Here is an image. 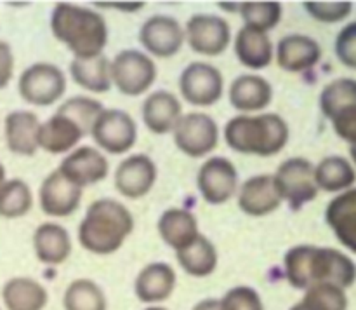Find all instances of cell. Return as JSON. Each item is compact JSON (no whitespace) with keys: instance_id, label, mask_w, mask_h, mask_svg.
<instances>
[{"instance_id":"6da1fadb","label":"cell","mask_w":356,"mask_h":310,"mask_svg":"<svg viewBox=\"0 0 356 310\" xmlns=\"http://www.w3.org/2000/svg\"><path fill=\"white\" fill-rule=\"evenodd\" d=\"M284 272L289 284L306 291L320 282H329L348 289L356 282V263L343 251L299 244L284 256Z\"/></svg>"},{"instance_id":"7a4b0ae2","label":"cell","mask_w":356,"mask_h":310,"mask_svg":"<svg viewBox=\"0 0 356 310\" xmlns=\"http://www.w3.org/2000/svg\"><path fill=\"white\" fill-rule=\"evenodd\" d=\"M51 31L75 59L101 56L108 45V24L94 9L70 2L56 3L51 14Z\"/></svg>"},{"instance_id":"3957f363","label":"cell","mask_w":356,"mask_h":310,"mask_svg":"<svg viewBox=\"0 0 356 310\" xmlns=\"http://www.w3.org/2000/svg\"><path fill=\"white\" fill-rule=\"evenodd\" d=\"M134 216L117 199H97L87 208L79 225V242L99 256L113 254L134 230Z\"/></svg>"},{"instance_id":"277c9868","label":"cell","mask_w":356,"mask_h":310,"mask_svg":"<svg viewBox=\"0 0 356 310\" xmlns=\"http://www.w3.org/2000/svg\"><path fill=\"white\" fill-rule=\"evenodd\" d=\"M289 138L291 129L278 114H240L225 125L226 145L243 155L273 157L287 146Z\"/></svg>"},{"instance_id":"5b68a950","label":"cell","mask_w":356,"mask_h":310,"mask_svg":"<svg viewBox=\"0 0 356 310\" xmlns=\"http://www.w3.org/2000/svg\"><path fill=\"white\" fill-rule=\"evenodd\" d=\"M66 75L58 65L33 63L28 66L17 80V93L24 103L31 107H52L66 93Z\"/></svg>"},{"instance_id":"8992f818","label":"cell","mask_w":356,"mask_h":310,"mask_svg":"<svg viewBox=\"0 0 356 310\" xmlns=\"http://www.w3.org/2000/svg\"><path fill=\"white\" fill-rule=\"evenodd\" d=\"M156 80V65L146 52L124 49L111 59V84L124 96H141Z\"/></svg>"},{"instance_id":"52a82bcc","label":"cell","mask_w":356,"mask_h":310,"mask_svg":"<svg viewBox=\"0 0 356 310\" xmlns=\"http://www.w3.org/2000/svg\"><path fill=\"white\" fill-rule=\"evenodd\" d=\"M273 178L282 201L287 202L294 211L302 209L318 195V187L315 183V166L305 157H291L284 160Z\"/></svg>"},{"instance_id":"ba28073f","label":"cell","mask_w":356,"mask_h":310,"mask_svg":"<svg viewBox=\"0 0 356 310\" xmlns=\"http://www.w3.org/2000/svg\"><path fill=\"white\" fill-rule=\"evenodd\" d=\"M97 150L110 155L127 153L138 141V124L131 114L118 108H104L90 129Z\"/></svg>"},{"instance_id":"9c48e42d","label":"cell","mask_w":356,"mask_h":310,"mask_svg":"<svg viewBox=\"0 0 356 310\" xmlns=\"http://www.w3.org/2000/svg\"><path fill=\"white\" fill-rule=\"evenodd\" d=\"M174 145L191 159H202L219 145V125L204 111L183 114L172 131Z\"/></svg>"},{"instance_id":"30bf717a","label":"cell","mask_w":356,"mask_h":310,"mask_svg":"<svg viewBox=\"0 0 356 310\" xmlns=\"http://www.w3.org/2000/svg\"><path fill=\"white\" fill-rule=\"evenodd\" d=\"M179 93L191 107H212L225 93V77L211 63L193 61L181 72Z\"/></svg>"},{"instance_id":"8fae6325","label":"cell","mask_w":356,"mask_h":310,"mask_svg":"<svg viewBox=\"0 0 356 310\" xmlns=\"http://www.w3.org/2000/svg\"><path fill=\"white\" fill-rule=\"evenodd\" d=\"M197 187L207 204L222 206L238 192V171L228 157H211L198 169Z\"/></svg>"},{"instance_id":"7c38bea8","label":"cell","mask_w":356,"mask_h":310,"mask_svg":"<svg viewBox=\"0 0 356 310\" xmlns=\"http://www.w3.org/2000/svg\"><path fill=\"white\" fill-rule=\"evenodd\" d=\"M184 42L190 49L202 56L222 54L232 44V28L221 16L214 14H195L184 26Z\"/></svg>"},{"instance_id":"4fadbf2b","label":"cell","mask_w":356,"mask_h":310,"mask_svg":"<svg viewBox=\"0 0 356 310\" xmlns=\"http://www.w3.org/2000/svg\"><path fill=\"white\" fill-rule=\"evenodd\" d=\"M58 171L75 187L83 190L86 187H92V185L106 180L108 173H110V162L101 150L83 145L66 153Z\"/></svg>"},{"instance_id":"5bb4252c","label":"cell","mask_w":356,"mask_h":310,"mask_svg":"<svg viewBox=\"0 0 356 310\" xmlns=\"http://www.w3.org/2000/svg\"><path fill=\"white\" fill-rule=\"evenodd\" d=\"M159 169L155 160L146 153H134L122 160L115 169V188L125 199L138 201L146 197L155 187Z\"/></svg>"},{"instance_id":"9a60e30c","label":"cell","mask_w":356,"mask_h":310,"mask_svg":"<svg viewBox=\"0 0 356 310\" xmlns=\"http://www.w3.org/2000/svg\"><path fill=\"white\" fill-rule=\"evenodd\" d=\"M139 42L148 56L162 59L172 58L184 44V28L177 23L176 17L156 14L143 23Z\"/></svg>"},{"instance_id":"2e32d148","label":"cell","mask_w":356,"mask_h":310,"mask_svg":"<svg viewBox=\"0 0 356 310\" xmlns=\"http://www.w3.org/2000/svg\"><path fill=\"white\" fill-rule=\"evenodd\" d=\"M83 190L66 180L58 169L44 178L38 190V204L44 215L51 218H68L82 202Z\"/></svg>"},{"instance_id":"e0dca14e","label":"cell","mask_w":356,"mask_h":310,"mask_svg":"<svg viewBox=\"0 0 356 310\" xmlns=\"http://www.w3.org/2000/svg\"><path fill=\"white\" fill-rule=\"evenodd\" d=\"M240 211L252 218L271 215L282 206V195L273 174H256L240 185L236 192Z\"/></svg>"},{"instance_id":"ac0fdd59","label":"cell","mask_w":356,"mask_h":310,"mask_svg":"<svg viewBox=\"0 0 356 310\" xmlns=\"http://www.w3.org/2000/svg\"><path fill=\"white\" fill-rule=\"evenodd\" d=\"M176 284L177 275L172 265L165 261H153L136 275L134 295L146 305H160L172 296Z\"/></svg>"},{"instance_id":"d6986e66","label":"cell","mask_w":356,"mask_h":310,"mask_svg":"<svg viewBox=\"0 0 356 310\" xmlns=\"http://www.w3.org/2000/svg\"><path fill=\"white\" fill-rule=\"evenodd\" d=\"M275 58L284 72L302 73L318 65L322 59V47L308 35L292 33L278 40Z\"/></svg>"},{"instance_id":"ffe728a7","label":"cell","mask_w":356,"mask_h":310,"mask_svg":"<svg viewBox=\"0 0 356 310\" xmlns=\"http://www.w3.org/2000/svg\"><path fill=\"white\" fill-rule=\"evenodd\" d=\"M141 115L146 129L153 134L162 136L174 131L183 117V107L176 94L160 89L146 96Z\"/></svg>"},{"instance_id":"44dd1931","label":"cell","mask_w":356,"mask_h":310,"mask_svg":"<svg viewBox=\"0 0 356 310\" xmlns=\"http://www.w3.org/2000/svg\"><path fill=\"white\" fill-rule=\"evenodd\" d=\"M228 100L235 110L250 115L264 110L273 101V87L264 77L256 73H243L232 82Z\"/></svg>"},{"instance_id":"7402d4cb","label":"cell","mask_w":356,"mask_h":310,"mask_svg":"<svg viewBox=\"0 0 356 310\" xmlns=\"http://www.w3.org/2000/svg\"><path fill=\"white\" fill-rule=\"evenodd\" d=\"M86 132L82 131L79 124L68 118L66 115L56 111L52 117L45 122H40L38 129V150L52 153V155H61L70 153L79 146V143L86 138Z\"/></svg>"},{"instance_id":"603a6c76","label":"cell","mask_w":356,"mask_h":310,"mask_svg":"<svg viewBox=\"0 0 356 310\" xmlns=\"http://www.w3.org/2000/svg\"><path fill=\"white\" fill-rule=\"evenodd\" d=\"M40 121L30 110H14L3 121V138L9 152L19 157H33L38 152Z\"/></svg>"},{"instance_id":"cb8c5ba5","label":"cell","mask_w":356,"mask_h":310,"mask_svg":"<svg viewBox=\"0 0 356 310\" xmlns=\"http://www.w3.org/2000/svg\"><path fill=\"white\" fill-rule=\"evenodd\" d=\"M33 251L40 263L49 267L63 265L72 254V237L68 230L59 223L45 222L38 225L33 232Z\"/></svg>"},{"instance_id":"d4e9b609","label":"cell","mask_w":356,"mask_h":310,"mask_svg":"<svg viewBox=\"0 0 356 310\" xmlns=\"http://www.w3.org/2000/svg\"><path fill=\"white\" fill-rule=\"evenodd\" d=\"M325 222L337 240L356 254V188L343 192L329 202Z\"/></svg>"},{"instance_id":"484cf974","label":"cell","mask_w":356,"mask_h":310,"mask_svg":"<svg viewBox=\"0 0 356 310\" xmlns=\"http://www.w3.org/2000/svg\"><path fill=\"white\" fill-rule=\"evenodd\" d=\"M159 235L174 253L183 249L190 242H193L198 235V222L197 216L191 211L183 208H170L160 215L159 223H156Z\"/></svg>"},{"instance_id":"4316f807","label":"cell","mask_w":356,"mask_h":310,"mask_svg":"<svg viewBox=\"0 0 356 310\" xmlns=\"http://www.w3.org/2000/svg\"><path fill=\"white\" fill-rule=\"evenodd\" d=\"M233 49L238 61L250 70L266 68L275 58V45L270 35L249 26L240 28Z\"/></svg>"},{"instance_id":"83f0119b","label":"cell","mask_w":356,"mask_h":310,"mask_svg":"<svg viewBox=\"0 0 356 310\" xmlns=\"http://www.w3.org/2000/svg\"><path fill=\"white\" fill-rule=\"evenodd\" d=\"M0 296L6 310H44L49 303L47 288L31 277H10Z\"/></svg>"},{"instance_id":"f1b7e54d","label":"cell","mask_w":356,"mask_h":310,"mask_svg":"<svg viewBox=\"0 0 356 310\" xmlns=\"http://www.w3.org/2000/svg\"><path fill=\"white\" fill-rule=\"evenodd\" d=\"M70 75L87 93L104 94L111 89V61L104 54L90 59H72Z\"/></svg>"},{"instance_id":"f546056e","label":"cell","mask_w":356,"mask_h":310,"mask_svg":"<svg viewBox=\"0 0 356 310\" xmlns=\"http://www.w3.org/2000/svg\"><path fill=\"white\" fill-rule=\"evenodd\" d=\"M176 258L177 263L181 265V268H183L188 275L197 279H204L214 274L219 263L218 249H216L214 244H212L207 237L202 235V233L193 240V242L184 246L183 249L176 251Z\"/></svg>"},{"instance_id":"4dcf8cb0","label":"cell","mask_w":356,"mask_h":310,"mask_svg":"<svg viewBox=\"0 0 356 310\" xmlns=\"http://www.w3.org/2000/svg\"><path fill=\"white\" fill-rule=\"evenodd\" d=\"M315 183L318 190L330 192V194H343L350 190L356 183L353 164L346 157H325L315 166Z\"/></svg>"},{"instance_id":"1f68e13d","label":"cell","mask_w":356,"mask_h":310,"mask_svg":"<svg viewBox=\"0 0 356 310\" xmlns=\"http://www.w3.org/2000/svg\"><path fill=\"white\" fill-rule=\"evenodd\" d=\"M63 310H108L106 293L92 279H75L63 293Z\"/></svg>"},{"instance_id":"d6a6232c","label":"cell","mask_w":356,"mask_h":310,"mask_svg":"<svg viewBox=\"0 0 356 310\" xmlns=\"http://www.w3.org/2000/svg\"><path fill=\"white\" fill-rule=\"evenodd\" d=\"M33 208V192L19 178H10L0 185V218L17 219L26 216Z\"/></svg>"},{"instance_id":"836d02e7","label":"cell","mask_w":356,"mask_h":310,"mask_svg":"<svg viewBox=\"0 0 356 310\" xmlns=\"http://www.w3.org/2000/svg\"><path fill=\"white\" fill-rule=\"evenodd\" d=\"M350 107H356V79L341 77L327 84L320 93V110L329 121L337 111Z\"/></svg>"},{"instance_id":"e575fe53","label":"cell","mask_w":356,"mask_h":310,"mask_svg":"<svg viewBox=\"0 0 356 310\" xmlns=\"http://www.w3.org/2000/svg\"><path fill=\"white\" fill-rule=\"evenodd\" d=\"M305 310H348L346 289L329 282H320L305 291L299 302Z\"/></svg>"},{"instance_id":"d590c367","label":"cell","mask_w":356,"mask_h":310,"mask_svg":"<svg viewBox=\"0 0 356 310\" xmlns=\"http://www.w3.org/2000/svg\"><path fill=\"white\" fill-rule=\"evenodd\" d=\"M243 26L270 33L282 20L280 2H243L238 6Z\"/></svg>"},{"instance_id":"8d00e7d4","label":"cell","mask_w":356,"mask_h":310,"mask_svg":"<svg viewBox=\"0 0 356 310\" xmlns=\"http://www.w3.org/2000/svg\"><path fill=\"white\" fill-rule=\"evenodd\" d=\"M103 110V103L90 96H72L58 108L59 114L72 118L75 124H79L82 127V131L86 134H90V129H92L94 122H96V118L99 117V114Z\"/></svg>"},{"instance_id":"74e56055","label":"cell","mask_w":356,"mask_h":310,"mask_svg":"<svg viewBox=\"0 0 356 310\" xmlns=\"http://www.w3.org/2000/svg\"><path fill=\"white\" fill-rule=\"evenodd\" d=\"M221 310H264V302L259 293L250 286H235L219 298Z\"/></svg>"},{"instance_id":"f35d334b","label":"cell","mask_w":356,"mask_h":310,"mask_svg":"<svg viewBox=\"0 0 356 310\" xmlns=\"http://www.w3.org/2000/svg\"><path fill=\"white\" fill-rule=\"evenodd\" d=\"M305 9L308 10L313 20L325 24L341 23L346 20L353 10L351 2H305Z\"/></svg>"},{"instance_id":"ab89813d","label":"cell","mask_w":356,"mask_h":310,"mask_svg":"<svg viewBox=\"0 0 356 310\" xmlns=\"http://www.w3.org/2000/svg\"><path fill=\"white\" fill-rule=\"evenodd\" d=\"M336 56L344 66L356 70V21L348 23L343 30L337 33L336 44Z\"/></svg>"},{"instance_id":"60d3db41","label":"cell","mask_w":356,"mask_h":310,"mask_svg":"<svg viewBox=\"0 0 356 310\" xmlns=\"http://www.w3.org/2000/svg\"><path fill=\"white\" fill-rule=\"evenodd\" d=\"M330 122L341 139H344L350 146H356V107L337 111Z\"/></svg>"},{"instance_id":"b9f144b4","label":"cell","mask_w":356,"mask_h":310,"mask_svg":"<svg viewBox=\"0 0 356 310\" xmlns=\"http://www.w3.org/2000/svg\"><path fill=\"white\" fill-rule=\"evenodd\" d=\"M14 75V54L7 42L0 40V89L9 86Z\"/></svg>"},{"instance_id":"7bdbcfd3","label":"cell","mask_w":356,"mask_h":310,"mask_svg":"<svg viewBox=\"0 0 356 310\" xmlns=\"http://www.w3.org/2000/svg\"><path fill=\"white\" fill-rule=\"evenodd\" d=\"M191 310H221L219 309V298H205L193 305Z\"/></svg>"},{"instance_id":"ee69618b","label":"cell","mask_w":356,"mask_h":310,"mask_svg":"<svg viewBox=\"0 0 356 310\" xmlns=\"http://www.w3.org/2000/svg\"><path fill=\"white\" fill-rule=\"evenodd\" d=\"M96 6H104V7H118V10H139L145 3L143 2H131V3H113V2H106V3H96Z\"/></svg>"},{"instance_id":"f6af8a7d","label":"cell","mask_w":356,"mask_h":310,"mask_svg":"<svg viewBox=\"0 0 356 310\" xmlns=\"http://www.w3.org/2000/svg\"><path fill=\"white\" fill-rule=\"evenodd\" d=\"M6 181V167H3V164L0 162V185Z\"/></svg>"},{"instance_id":"bcb514c9","label":"cell","mask_w":356,"mask_h":310,"mask_svg":"<svg viewBox=\"0 0 356 310\" xmlns=\"http://www.w3.org/2000/svg\"><path fill=\"white\" fill-rule=\"evenodd\" d=\"M145 310H169V309L163 305H148Z\"/></svg>"},{"instance_id":"7dc6e473","label":"cell","mask_w":356,"mask_h":310,"mask_svg":"<svg viewBox=\"0 0 356 310\" xmlns=\"http://www.w3.org/2000/svg\"><path fill=\"white\" fill-rule=\"evenodd\" d=\"M350 155H351V160L356 164V146H350Z\"/></svg>"},{"instance_id":"c3c4849f","label":"cell","mask_w":356,"mask_h":310,"mask_svg":"<svg viewBox=\"0 0 356 310\" xmlns=\"http://www.w3.org/2000/svg\"><path fill=\"white\" fill-rule=\"evenodd\" d=\"M289 310H305V309H302V305H301V303H296V305H292L291 307V309H289Z\"/></svg>"},{"instance_id":"681fc988","label":"cell","mask_w":356,"mask_h":310,"mask_svg":"<svg viewBox=\"0 0 356 310\" xmlns=\"http://www.w3.org/2000/svg\"><path fill=\"white\" fill-rule=\"evenodd\" d=\"M0 310H2V309H0Z\"/></svg>"}]
</instances>
